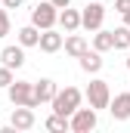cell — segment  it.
<instances>
[{"mask_svg":"<svg viewBox=\"0 0 130 133\" xmlns=\"http://www.w3.org/2000/svg\"><path fill=\"white\" fill-rule=\"evenodd\" d=\"M99 127V115H96V108H74L71 115H68V130L71 133H90V130H96Z\"/></svg>","mask_w":130,"mask_h":133,"instance_id":"1","label":"cell"},{"mask_svg":"<svg viewBox=\"0 0 130 133\" xmlns=\"http://www.w3.org/2000/svg\"><path fill=\"white\" fill-rule=\"evenodd\" d=\"M81 99H84V93H81L77 87H65V90H56V96L50 102H53V111H56V115H65V118H68V115L81 105Z\"/></svg>","mask_w":130,"mask_h":133,"instance_id":"2","label":"cell"},{"mask_svg":"<svg viewBox=\"0 0 130 133\" xmlns=\"http://www.w3.org/2000/svg\"><path fill=\"white\" fill-rule=\"evenodd\" d=\"M6 96L12 105H28V108H37L34 102V81H12L6 87Z\"/></svg>","mask_w":130,"mask_h":133,"instance_id":"3","label":"cell"},{"mask_svg":"<svg viewBox=\"0 0 130 133\" xmlns=\"http://www.w3.org/2000/svg\"><path fill=\"white\" fill-rule=\"evenodd\" d=\"M87 102H90V108H108V99H112V90H108V81H102V77H93L90 81V87H87Z\"/></svg>","mask_w":130,"mask_h":133,"instance_id":"4","label":"cell"},{"mask_svg":"<svg viewBox=\"0 0 130 133\" xmlns=\"http://www.w3.org/2000/svg\"><path fill=\"white\" fill-rule=\"evenodd\" d=\"M102 22H105V6H102L99 0H87V9L81 12V28H87V31H99Z\"/></svg>","mask_w":130,"mask_h":133,"instance_id":"5","label":"cell"},{"mask_svg":"<svg viewBox=\"0 0 130 133\" xmlns=\"http://www.w3.org/2000/svg\"><path fill=\"white\" fill-rule=\"evenodd\" d=\"M56 16H59V9H56L50 0H43V3H37L31 9V25L40 28V31H43V28H53V25H56Z\"/></svg>","mask_w":130,"mask_h":133,"instance_id":"6","label":"cell"},{"mask_svg":"<svg viewBox=\"0 0 130 133\" xmlns=\"http://www.w3.org/2000/svg\"><path fill=\"white\" fill-rule=\"evenodd\" d=\"M34 108H28V105H16L12 108V118H9V127L12 130H31L34 127Z\"/></svg>","mask_w":130,"mask_h":133,"instance_id":"7","label":"cell"},{"mask_svg":"<svg viewBox=\"0 0 130 133\" xmlns=\"http://www.w3.org/2000/svg\"><path fill=\"white\" fill-rule=\"evenodd\" d=\"M108 111L115 121H130V93H118L108 99Z\"/></svg>","mask_w":130,"mask_h":133,"instance_id":"8","label":"cell"},{"mask_svg":"<svg viewBox=\"0 0 130 133\" xmlns=\"http://www.w3.org/2000/svg\"><path fill=\"white\" fill-rule=\"evenodd\" d=\"M0 62L6 68H12V71L22 68L25 65V46H3V50H0Z\"/></svg>","mask_w":130,"mask_h":133,"instance_id":"9","label":"cell"},{"mask_svg":"<svg viewBox=\"0 0 130 133\" xmlns=\"http://www.w3.org/2000/svg\"><path fill=\"white\" fill-rule=\"evenodd\" d=\"M56 81H50V77H40V81H34V102L37 105H43V102H50L56 96Z\"/></svg>","mask_w":130,"mask_h":133,"instance_id":"10","label":"cell"},{"mask_svg":"<svg viewBox=\"0 0 130 133\" xmlns=\"http://www.w3.org/2000/svg\"><path fill=\"white\" fill-rule=\"evenodd\" d=\"M37 46H40L43 53H59V50H62V34L53 31V28H43V31H40V40H37Z\"/></svg>","mask_w":130,"mask_h":133,"instance_id":"11","label":"cell"},{"mask_svg":"<svg viewBox=\"0 0 130 133\" xmlns=\"http://www.w3.org/2000/svg\"><path fill=\"white\" fill-rule=\"evenodd\" d=\"M56 22L62 25L65 34H71V31H77V28H81V12H77V9H71V6H65V9H59Z\"/></svg>","mask_w":130,"mask_h":133,"instance_id":"12","label":"cell"},{"mask_svg":"<svg viewBox=\"0 0 130 133\" xmlns=\"http://www.w3.org/2000/svg\"><path fill=\"white\" fill-rule=\"evenodd\" d=\"M62 46H65V53H68V56H74V59H77L84 50H90V46H87V37H84V34H74V31L62 40Z\"/></svg>","mask_w":130,"mask_h":133,"instance_id":"13","label":"cell"},{"mask_svg":"<svg viewBox=\"0 0 130 133\" xmlns=\"http://www.w3.org/2000/svg\"><path fill=\"white\" fill-rule=\"evenodd\" d=\"M77 59H81V68L87 74H96L99 68H102V53H96V50H84Z\"/></svg>","mask_w":130,"mask_h":133,"instance_id":"14","label":"cell"},{"mask_svg":"<svg viewBox=\"0 0 130 133\" xmlns=\"http://www.w3.org/2000/svg\"><path fill=\"white\" fill-rule=\"evenodd\" d=\"M16 34H19V46H37V40H40V28H34V25H25Z\"/></svg>","mask_w":130,"mask_h":133,"instance_id":"15","label":"cell"},{"mask_svg":"<svg viewBox=\"0 0 130 133\" xmlns=\"http://www.w3.org/2000/svg\"><path fill=\"white\" fill-rule=\"evenodd\" d=\"M93 50H96V53H108V50H115L112 31H102V28H99V31H96V37H93Z\"/></svg>","mask_w":130,"mask_h":133,"instance_id":"16","label":"cell"},{"mask_svg":"<svg viewBox=\"0 0 130 133\" xmlns=\"http://www.w3.org/2000/svg\"><path fill=\"white\" fill-rule=\"evenodd\" d=\"M112 40H115V50H130V28L127 25H118L112 31Z\"/></svg>","mask_w":130,"mask_h":133,"instance_id":"17","label":"cell"},{"mask_svg":"<svg viewBox=\"0 0 130 133\" xmlns=\"http://www.w3.org/2000/svg\"><path fill=\"white\" fill-rule=\"evenodd\" d=\"M43 127H47V130H53V133H65V130H68V118L53 111V115H50V118L43 121Z\"/></svg>","mask_w":130,"mask_h":133,"instance_id":"18","label":"cell"},{"mask_svg":"<svg viewBox=\"0 0 130 133\" xmlns=\"http://www.w3.org/2000/svg\"><path fill=\"white\" fill-rule=\"evenodd\" d=\"M9 28H12V22H9V9H3V6H0V37H6Z\"/></svg>","mask_w":130,"mask_h":133,"instance_id":"19","label":"cell"},{"mask_svg":"<svg viewBox=\"0 0 130 133\" xmlns=\"http://www.w3.org/2000/svg\"><path fill=\"white\" fill-rule=\"evenodd\" d=\"M12 81H16V77H12V68H6V65H0V87H3V90H6V87H9V84H12Z\"/></svg>","mask_w":130,"mask_h":133,"instance_id":"20","label":"cell"},{"mask_svg":"<svg viewBox=\"0 0 130 133\" xmlns=\"http://www.w3.org/2000/svg\"><path fill=\"white\" fill-rule=\"evenodd\" d=\"M115 9L124 16V12H130V0H115Z\"/></svg>","mask_w":130,"mask_h":133,"instance_id":"21","label":"cell"},{"mask_svg":"<svg viewBox=\"0 0 130 133\" xmlns=\"http://www.w3.org/2000/svg\"><path fill=\"white\" fill-rule=\"evenodd\" d=\"M0 6H3V9H19L22 0H0Z\"/></svg>","mask_w":130,"mask_h":133,"instance_id":"22","label":"cell"},{"mask_svg":"<svg viewBox=\"0 0 130 133\" xmlns=\"http://www.w3.org/2000/svg\"><path fill=\"white\" fill-rule=\"evenodd\" d=\"M50 3H53L56 9H65V6H71V0H50Z\"/></svg>","mask_w":130,"mask_h":133,"instance_id":"23","label":"cell"},{"mask_svg":"<svg viewBox=\"0 0 130 133\" xmlns=\"http://www.w3.org/2000/svg\"><path fill=\"white\" fill-rule=\"evenodd\" d=\"M121 19H124V25H127V28H130V12H124V16H121Z\"/></svg>","mask_w":130,"mask_h":133,"instance_id":"24","label":"cell"},{"mask_svg":"<svg viewBox=\"0 0 130 133\" xmlns=\"http://www.w3.org/2000/svg\"><path fill=\"white\" fill-rule=\"evenodd\" d=\"M127 68H130V56H127Z\"/></svg>","mask_w":130,"mask_h":133,"instance_id":"25","label":"cell"}]
</instances>
